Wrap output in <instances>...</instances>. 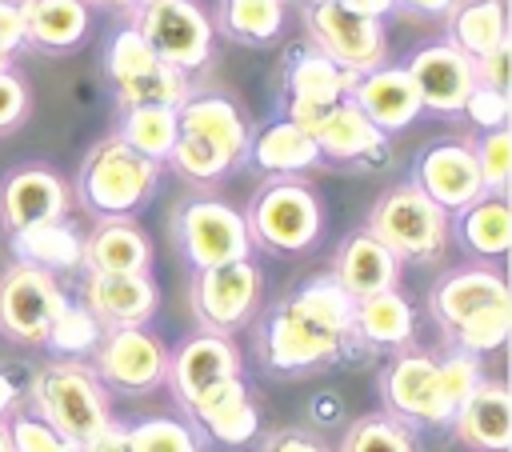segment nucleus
<instances>
[{"mask_svg": "<svg viewBox=\"0 0 512 452\" xmlns=\"http://www.w3.org/2000/svg\"><path fill=\"white\" fill-rule=\"evenodd\" d=\"M352 296L332 280H308L296 296L276 304L256 336L260 360L272 372H304L352 352Z\"/></svg>", "mask_w": 512, "mask_h": 452, "instance_id": "1", "label": "nucleus"}, {"mask_svg": "<svg viewBox=\"0 0 512 452\" xmlns=\"http://www.w3.org/2000/svg\"><path fill=\"white\" fill-rule=\"evenodd\" d=\"M480 356L468 352H448V356H428V352H400L388 372H384V404L388 416L404 424H448L452 412L464 404V396L480 380Z\"/></svg>", "mask_w": 512, "mask_h": 452, "instance_id": "2", "label": "nucleus"}, {"mask_svg": "<svg viewBox=\"0 0 512 452\" xmlns=\"http://www.w3.org/2000/svg\"><path fill=\"white\" fill-rule=\"evenodd\" d=\"M156 188H160V164L128 148L120 136L92 144L76 176L80 204L100 220H128L156 196Z\"/></svg>", "mask_w": 512, "mask_h": 452, "instance_id": "3", "label": "nucleus"}, {"mask_svg": "<svg viewBox=\"0 0 512 452\" xmlns=\"http://www.w3.org/2000/svg\"><path fill=\"white\" fill-rule=\"evenodd\" d=\"M28 396H32L36 416L52 424L60 436H68L72 444H88L112 424L104 384L84 364H72V360L44 364L32 376Z\"/></svg>", "mask_w": 512, "mask_h": 452, "instance_id": "4", "label": "nucleus"}, {"mask_svg": "<svg viewBox=\"0 0 512 452\" xmlns=\"http://www.w3.org/2000/svg\"><path fill=\"white\" fill-rule=\"evenodd\" d=\"M368 232L396 260L436 264L448 248V212L432 204L416 184H396L372 204Z\"/></svg>", "mask_w": 512, "mask_h": 452, "instance_id": "5", "label": "nucleus"}, {"mask_svg": "<svg viewBox=\"0 0 512 452\" xmlns=\"http://www.w3.org/2000/svg\"><path fill=\"white\" fill-rule=\"evenodd\" d=\"M248 236L272 252H304L324 224L320 200L304 180L276 176L264 184L248 208Z\"/></svg>", "mask_w": 512, "mask_h": 452, "instance_id": "6", "label": "nucleus"}, {"mask_svg": "<svg viewBox=\"0 0 512 452\" xmlns=\"http://www.w3.org/2000/svg\"><path fill=\"white\" fill-rule=\"evenodd\" d=\"M304 28L312 36V48L324 52L336 68L360 76L384 64V28L380 20H368L360 12H348L340 0L304 4Z\"/></svg>", "mask_w": 512, "mask_h": 452, "instance_id": "7", "label": "nucleus"}, {"mask_svg": "<svg viewBox=\"0 0 512 452\" xmlns=\"http://www.w3.org/2000/svg\"><path fill=\"white\" fill-rule=\"evenodd\" d=\"M256 300H260V272L248 256L212 264V268H196V276H192V312L204 332L228 336V332L244 328L256 312Z\"/></svg>", "mask_w": 512, "mask_h": 452, "instance_id": "8", "label": "nucleus"}, {"mask_svg": "<svg viewBox=\"0 0 512 452\" xmlns=\"http://www.w3.org/2000/svg\"><path fill=\"white\" fill-rule=\"evenodd\" d=\"M136 28L148 40V48L180 68V72H196L208 64L212 56V20L200 12V4L192 0H160V4H144L136 8Z\"/></svg>", "mask_w": 512, "mask_h": 452, "instance_id": "9", "label": "nucleus"}, {"mask_svg": "<svg viewBox=\"0 0 512 452\" xmlns=\"http://www.w3.org/2000/svg\"><path fill=\"white\" fill-rule=\"evenodd\" d=\"M176 240L192 268L244 260L252 252L248 220L224 200H188L176 212Z\"/></svg>", "mask_w": 512, "mask_h": 452, "instance_id": "10", "label": "nucleus"}, {"mask_svg": "<svg viewBox=\"0 0 512 452\" xmlns=\"http://www.w3.org/2000/svg\"><path fill=\"white\" fill-rule=\"evenodd\" d=\"M96 380L116 392H156L168 380V352L164 344L144 328H104L96 348Z\"/></svg>", "mask_w": 512, "mask_h": 452, "instance_id": "11", "label": "nucleus"}, {"mask_svg": "<svg viewBox=\"0 0 512 452\" xmlns=\"http://www.w3.org/2000/svg\"><path fill=\"white\" fill-rule=\"evenodd\" d=\"M64 292L56 272L16 260L0 276V332L16 344H44L52 316L60 312Z\"/></svg>", "mask_w": 512, "mask_h": 452, "instance_id": "12", "label": "nucleus"}, {"mask_svg": "<svg viewBox=\"0 0 512 452\" xmlns=\"http://www.w3.org/2000/svg\"><path fill=\"white\" fill-rule=\"evenodd\" d=\"M404 72L412 76V88L420 96V108H432L440 116H456L468 100V92L476 88V68H472V56L460 52L452 40H440V44H424L408 64Z\"/></svg>", "mask_w": 512, "mask_h": 452, "instance_id": "13", "label": "nucleus"}, {"mask_svg": "<svg viewBox=\"0 0 512 452\" xmlns=\"http://www.w3.org/2000/svg\"><path fill=\"white\" fill-rule=\"evenodd\" d=\"M412 184L432 204H440L444 212H460L464 204H472L476 196H484L472 144H464V140H436V144H428L416 156Z\"/></svg>", "mask_w": 512, "mask_h": 452, "instance_id": "14", "label": "nucleus"}, {"mask_svg": "<svg viewBox=\"0 0 512 452\" xmlns=\"http://www.w3.org/2000/svg\"><path fill=\"white\" fill-rule=\"evenodd\" d=\"M240 376V352L228 336H216V332H200V336H188L172 356H168V380L176 400L184 404V412L216 384Z\"/></svg>", "mask_w": 512, "mask_h": 452, "instance_id": "15", "label": "nucleus"}, {"mask_svg": "<svg viewBox=\"0 0 512 452\" xmlns=\"http://www.w3.org/2000/svg\"><path fill=\"white\" fill-rule=\"evenodd\" d=\"M64 208H68V188L48 164L12 168L0 180V224L12 236L48 220H64Z\"/></svg>", "mask_w": 512, "mask_h": 452, "instance_id": "16", "label": "nucleus"}, {"mask_svg": "<svg viewBox=\"0 0 512 452\" xmlns=\"http://www.w3.org/2000/svg\"><path fill=\"white\" fill-rule=\"evenodd\" d=\"M84 308L100 328H144L156 312V284L148 272H88Z\"/></svg>", "mask_w": 512, "mask_h": 452, "instance_id": "17", "label": "nucleus"}, {"mask_svg": "<svg viewBox=\"0 0 512 452\" xmlns=\"http://www.w3.org/2000/svg\"><path fill=\"white\" fill-rule=\"evenodd\" d=\"M348 100L384 132H404L424 108H420V96L412 88V76L404 68H392V64H380L372 72H360L348 88Z\"/></svg>", "mask_w": 512, "mask_h": 452, "instance_id": "18", "label": "nucleus"}, {"mask_svg": "<svg viewBox=\"0 0 512 452\" xmlns=\"http://www.w3.org/2000/svg\"><path fill=\"white\" fill-rule=\"evenodd\" d=\"M452 432L472 452H508L512 448V396L496 380H476L464 404L452 412Z\"/></svg>", "mask_w": 512, "mask_h": 452, "instance_id": "19", "label": "nucleus"}, {"mask_svg": "<svg viewBox=\"0 0 512 452\" xmlns=\"http://www.w3.org/2000/svg\"><path fill=\"white\" fill-rule=\"evenodd\" d=\"M312 140H316V152L320 160H336V164H368V160H380L384 156V132L344 96L336 100L320 124L312 128Z\"/></svg>", "mask_w": 512, "mask_h": 452, "instance_id": "20", "label": "nucleus"}, {"mask_svg": "<svg viewBox=\"0 0 512 452\" xmlns=\"http://www.w3.org/2000/svg\"><path fill=\"white\" fill-rule=\"evenodd\" d=\"M176 120H180V132H192V136H204L208 144H216L232 160V168L248 156L252 132H248V120L236 108V100H228L220 92H196V96L188 92L184 104L176 108Z\"/></svg>", "mask_w": 512, "mask_h": 452, "instance_id": "21", "label": "nucleus"}, {"mask_svg": "<svg viewBox=\"0 0 512 452\" xmlns=\"http://www.w3.org/2000/svg\"><path fill=\"white\" fill-rule=\"evenodd\" d=\"M396 276H400V260L364 228V232H352L340 252H336V264H332V280L352 296V300H364V296H376V292H388L396 288Z\"/></svg>", "mask_w": 512, "mask_h": 452, "instance_id": "22", "label": "nucleus"}, {"mask_svg": "<svg viewBox=\"0 0 512 452\" xmlns=\"http://www.w3.org/2000/svg\"><path fill=\"white\" fill-rule=\"evenodd\" d=\"M24 16V44L36 52H72L88 28L92 12L84 0H20Z\"/></svg>", "mask_w": 512, "mask_h": 452, "instance_id": "23", "label": "nucleus"}, {"mask_svg": "<svg viewBox=\"0 0 512 452\" xmlns=\"http://www.w3.org/2000/svg\"><path fill=\"white\" fill-rule=\"evenodd\" d=\"M188 412H192V420H196L212 440H220V444H248V440L256 436V428H260V416H256V408H252L248 388H244L240 376H232V380L208 388Z\"/></svg>", "mask_w": 512, "mask_h": 452, "instance_id": "24", "label": "nucleus"}, {"mask_svg": "<svg viewBox=\"0 0 512 452\" xmlns=\"http://www.w3.org/2000/svg\"><path fill=\"white\" fill-rule=\"evenodd\" d=\"M508 296V284L496 268H460L440 276V284L432 288V316L440 320V328H456L460 320H468L472 312L496 304Z\"/></svg>", "mask_w": 512, "mask_h": 452, "instance_id": "25", "label": "nucleus"}, {"mask_svg": "<svg viewBox=\"0 0 512 452\" xmlns=\"http://www.w3.org/2000/svg\"><path fill=\"white\" fill-rule=\"evenodd\" d=\"M352 72L336 68L324 52H316L312 44L292 52L288 64H284V88H288V104H316V108H328L336 100L348 96L352 88Z\"/></svg>", "mask_w": 512, "mask_h": 452, "instance_id": "26", "label": "nucleus"}, {"mask_svg": "<svg viewBox=\"0 0 512 452\" xmlns=\"http://www.w3.org/2000/svg\"><path fill=\"white\" fill-rule=\"evenodd\" d=\"M248 156L256 160L260 172H272V176H296V172H308V168L320 164L316 140L300 124H292L288 116L260 128L248 140Z\"/></svg>", "mask_w": 512, "mask_h": 452, "instance_id": "27", "label": "nucleus"}, {"mask_svg": "<svg viewBox=\"0 0 512 452\" xmlns=\"http://www.w3.org/2000/svg\"><path fill=\"white\" fill-rule=\"evenodd\" d=\"M460 244L480 256V260H504L512 248V212H508V196L500 192H484L472 204L460 208L456 220Z\"/></svg>", "mask_w": 512, "mask_h": 452, "instance_id": "28", "label": "nucleus"}, {"mask_svg": "<svg viewBox=\"0 0 512 452\" xmlns=\"http://www.w3.org/2000/svg\"><path fill=\"white\" fill-rule=\"evenodd\" d=\"M152 244L128 220H104L84 240V268L88 272H148Z\"/></svg>", "mask_w": 512, "mask_h": 452, "instance_id": "29", "label": "nucleus"}, {"mask_svg": "<svg viewBox=\"0 0 512 452\" xmlns=\"http://www.w3.org/2000/svg\"><path fill=\"white\" fill-rule=\"evenodd\" d=\"M12 252L24 264H36L44 272H76L84 268V236L68 220H48L36 228H24L12 236Z\"/></svg>", "mask_w": 512, "mask_h": 452, "instance_id": "30", "label": "nucleus"}, {"mask_svg": "<svg viewBox=\"0 0 512 452\" xmlns=\"http://www.w3.org/2000/svg\"><path fill=\"white\" fill-rule=\"evenodd\" d=\"M448 40L472 60L508 44V0H456L448 8Z\"/></svg>", "mask_w": 512, "mask_h": 452, "instance_id": "31", "label": "nucleus"}, {"mask_svg": "<svg viewBox=\"0 0 512 452\" xmlns=\"http://www.w3.org/2000/svg\"><path fill=\"white\" fill-rule=\"evenodd\" d=\"M352 332L372 348H404L412 340V308L396 288L364 296L352 304Z\"/></svg>", "mask_w": 512, "mask_h": 452, "instance_id": "32", "label": "nucleus"}, {"mask_svg": "<svg viewBox=\"0 0 512 452\" xmlns=\"http://www.w3.org/2000/svg\"><path fill=\"white\" fill-rule=\"evenodd\" d=\"M128 148H136L140 156L164 164L176 136H180V120H176V108H124V120H120V132H116Z\"/></svg>", "mask_w": 512, "mask_h": 452, "instance_id": "33", "label": "nucleus"}, {"mask_svg": "<svg viewBox=\"0 0 512 452\" xmlns=\"http://www.w3.org/2000/svg\"><path fill=\"white\" fill-rule=\"evenodd\" d=\"M188 92H192L188 88V72H180V68H172L164 60H156L148 72L116 84V100L124 108H180Z\"/></svg>", "mask_w": 512, "mask_h": 452, "instance_id": "34", "label": "nucleus"}, {"mask_svg": "<svg viewBox=\"0 0 512 452\" xmlns=\"http://www.w3.org/2000/svg\"><path fill=\"white\" fill-rule=\"evenodd\" d=\"M220 28L240 44H272L284 32V0H224Z\"/></svg>", "mask_w": 512, "mask_h": 452, "instance_id": "35", "label": "nucleus"}, {"mask_svg": "<svg viewBox=\"0 0 512 452\" xmlns=\"http://www.w3.org/2000/svg\"><path fill=\"white\" fill-rule=\"evenodd\" d=\"M508 328H512V300L504 296V300H496V304L472 312L468 320H460V324L452 328V340H456V348L468 352V356H488V352H496V348L508 340Z\"/></svg>", "mask_w": 512, "mask_h": 452, "instance_id": "36", "label": "nucleus"}, {"mask_svg": "<svg viewBox=\"0 0 512 452\" xmlns=\"http://www.w3.org/2000/svg\"><path fill=\"white\" fill-rule=\"evenodd\" d=\"M100 332H104V328L96 324V316H92L84 304L64 300V304H60V312L52 316V324H48L44 344H52L64 360H76V356H92V348H96Z\"/></svg>", "mask_w": 512, "mask_h": 452, "instance_id": "37", "label": "nucleus"}, {"mask_svg": "<svg viewBox=\"0 0 512 452\" xmlns=\"http://www.w3.org/2000/svg\"><path fill=\"white\" fill-rule=\"evenodd\" d=\"M340 452H416V440H412L404 420L376 412V416H360L348 428Z\"/></svg>", "mask_w": 512, "mask_h": 452, "instance_id": "38", "label": "nucleus"}, {"mask_svg": "<svg viewBox=\"0 0 512 452\" xmlns=\"http://www.w3.org/2000/svg\"><path fill=\"white\" fill-rule=\"evenodd\" d=\"M168 164L184 180H196V184H208V180H216V176H224L232 168V160L216 144H208L204 136H192V132H180L176 136V144L168 152Z\"/></svg>", "mask_w": 512, "mask_h": 452, "instance_id": "39", "label": "nucleus"}, {"mask_svg": "<svg viewBox=\"0 0 512 452\" xmlns=\"http://www.w3.org/2000/svg\"><path fill=\"white\" fill-rule=\"evenodd\" d=\"M156 60H160V56L148 48V40L140 36L136 24L120 28V32L108 40V48H104V72H108L112 88L124 84V80H132V76H140V72H148Z\"/></svg>", "mask_w": 512, "mask_h": 452, "instance_id": "40", "label": "nucleus"}, {"mask_svg": "<svg viewBox=\"0 0 512 452\" xmlns=\"http://www.w3.org/2000/svg\"><path fill=\"white\" fill-rule=\"evenodd\" d=\"M472 156H476L484 192H500V196H508V176H512V132H508V128H488V132H480V140L472 144Z\"/></svg>", "mask_w": 512, "mask_h": 452, "instance_id": "41", "label": "nucleus"}, {"mask_svg": "<svg viewBox=\"0 0 512 452\" xmlns=\"http://www.w3.org/2000/svg\"><path fill=\"white\" fill-rule=\"evenodd\" d=\"M128 444H132V452H200L192 428L172 416H152V420L132 424Z\"/></svg>", "mask_w": 512, "mask_h": 452, "instance_id": "42", "label": "nucleus"}, {"mask_svg": "<svg viewBox=\"0 0 512 452\" xmlns=\"http://www.w3.org/2000/svg\"><path fill=\"white\" fill-rule=\"evenodd\" d=\"M8 428V440H12V452H80V444H72L68 436H60L52 424H44L40 416L24 412L16 416Z\"/></svg>", "mask_w": 512, "mask_h": 452, "instance_id": "43", "label": "nucleus"}, {"mask_svg": "<svg viewBox=\"0 0 512 452\" xmlns=\"http://www.w3.org/2000/svg\"><path fill=\"white\" fill-rule=\"evenodd\" d=\"M480 132H488V128H508V112H512V100H508V92H496V88H484V84H476L472 92H468V100H464V108H460Z\"/></svg>", "mask_w": 512, "mask_h": 452, "instance_id": "44", "label": "nucleus"}, {"mask_svg": "<svg viewBox=\"0 0 512 452\" xmlns=\"http://www.w3.org/2000/svg\"><path fill=\"white\" fill-rule=\"evenodd\" d=\"M24 116H28V84L12 68H0V136L20 128Z\"/></svg>", "mask_w": 512, "mask_h": 452, "instance_id": "45", "label": "nucleus"}, {"mask_svg": "<svg viewBox=\"0 0 512 452\" xmlns=\"http://www.w3.org/2000/svg\"><path fill=\"white\" fill-rule=\"evenodd\" d=\"M472 68H476V84L496 88V92H508V84H512V76H508V44H500V48L476 56Z\"/></svg>", "mask_w": 512, "mask_h": 452, "instance_id": "46", "label": "nucleus"}, {"mask_svg": "<svg viewBox=\"0 0 512 452\" xmlns=\"http://www.w3.org/2000/svg\"><path fill=\"white\" fill-rule=\"evenodd\" d=\"M24 48V16L16 0H0V52L12 56Z\"/></svg>", "mask_w": 512, "mask_h": 452, "instance_id": "47", "label": "nucleus"}, {"mask_svg": "<svg viewBox=\"0 0 512 452\" xmlns=\"http://www.w3.org/2000/svg\"><path fill=\"white\" fill-rule=\"evenodd\" d=\"M80 452H132V444H128V428L108 424V428H104L96 440L80 444Z\"/></svg>", "mask_w": 512, "mask_h": 452, "instance_id": "48", "label": "nucleus"}, {"mask_svg": "<svg viewBox=\"0 0 512 452\" xmlns=\"http://www.w3.org/2000/svg\"><path fill=\"white\" fill-rule=\"evenodd\" d=\"M264 452H320V444L300 436V432H280V436H272L264 444Z\"/></svg>", "mask_w": 512, "mask_h": 452, "instance_id": "49", "label": "nucleus"}, {"mask_svg": "<svg viewBox=\"0 0 512 452\" xmlns=\"http://www.w3.org/2000/svg\"><path fill=\"white\" fill-rule=\"evenodd\" d=\"M348 12H360V16H368V20H380V16H388L392 8H396V0H340Z\"/></svg>", "mask_w": 512, "mask_h": 452, "instance_id": "50", "label": "nucleus"}, {"mask_svg": "<svg viewBox=\"0 0 512 452\" xmlns=\"http://www.w3.org/2000/svg\"><path fill=\"white\" fill-rule=\"evenodd\" d=\"M456 0H396V8H408V12H420V16H448Z\"/></svg>", "mask_w": 512, "mask_h": 452, "instance_id": "51", "label": "nucleus"}, {"mask_svg": "<svg viewBox=\"0 0 512 452\" xmlns=\"http://www.w3.org/2000/svg\"><path fill=\"white\" fill-rule=\"evenodd\" d=\"M12 404H16V384H12V380L0 372V420L12 412Z\"/></svg>", "mask_w": 512, "mask_h": 452, "instance_id": "52", "label": "nucleus"}, {"mask_svg": "<svg viewBox=\"0 0 512 452\" xmlns=\"http://www.w3.org/2000/svg\"><path fill=\"white\" fill-rule=\"evenodd\" d=\"M88 8L96 4V8H132V0H84Z\"/></svg>", "mask_w": 512, "mask_h": 452, "instance_id": "53", "label": "nucleus"}, {"mask_svg": "<svg viewBox=\"0 0 512 452\" xmlns=\"http://www.w3.org/2000/svg\"><path fill=\"white\" fill-rule=\"evenodd\" d=\"M0 452H12V440H8V428L0 424Z\"/></svg>", "mask_w": 512, "mask_h": 452, "instance_id": "54", "label": "nucleus"}, {"mask_svg": "<svg viewBox=\"0 0 512 452\" xmlns=\"http://www.w3.org/2000/svg\"><path fill=\"white\" fill-rule=\"evenodd\" d=\"M144 4H160V0H132V8H144Z\"/></svg>", "mask_w": 512, "mask_h": 452, "instance_id": "55", "label": "nucleus"}, {"mask_svg": "<svg viewBox=\"0 0 512 452\" xmlns=\"http://www.w3.org/2000/svg\"><path fill=\"white\" fill-rule=\"evenodd\" d=\"M8 60H12V56H4V52H0V68H8Z\"/></svg>", "mask_w": 512, "mask_h": 452, "instance_id": "56", "label": "nucleus"}, {"mask_svg": "<svg viewBox=\"0 0 512 452\" xmlns=\"http://www.w3.org/2000/svg\"><path fill=\"white\" fill-rule=\"evenodd\" d=\"M304 4H320V0H304Z\"/></svg>", "mask_w": 512, "mask_h": 452, "instance_id": "57", "label": "nucleus"}, {"mask_svg": "<svg viewBox=\"0 0 512 452\" xmlns=\"http://www.w3.org/2000/svg\"><path fill=\"white\" fill-rule=\"evenodd\" d=\"M16 4H20V0H16Z\"/></svg>", "mask_w": 512, "mask_h": 452, "instance_id": "58", "label": "nucleus"}]
</instances>
